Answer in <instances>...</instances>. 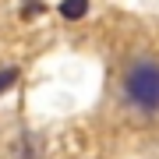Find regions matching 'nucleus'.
<instances>
[{"label": "nucleus", "instance_id": "1", "mask_svg": "<svg viewBox=\"0 0 159 159\" xmlns=\"http://www.w3.org/2000/svg\"><path fill=\"white\" fill-rule=\"evenodd\" d=\"M124 99L145 113L159 110V64L156 60H138L124 74Z\"/></svg>", "mask_w": 159, "mask_h": 159}, {"label": "nucleus", "instance_id": "2", "mask_svg": "<svg viewBox=\"0 0 159 159\" xmlns=\"http://www.w3.org/2000/svg\"><path fill=\"white\" fill-rule=\"evenodd\" d=\"M60 18H67V21H81V18L89 14V0H60Z\"/></svg>", "mask_w": 159, "mask_h": 159}, {"label": "nucleus", "instance_id": "3", "mask_svg": "<svg viewBox=\"0 0 159 159\" xmlns=\"http://www.w3.org/2000/svg\"><path fill=\"white\" fill-rule=\"evenodd\" d=\"M14 81H18V67H0V96L14 89Z\"/></svg>", "mask_w": 159, "mask_h": 159}, {"label": "nucleus", "instance_id": "4", "mask_svg": "<svg viewBox=\"0 0 159 159\" xmlns=\"http://www.w3.org/2000/svg\"><path fill=\"white\" fill-rule=\"evenodd\" d=\"M21 14H25V18H35V14H43V4H39V0H29V4L21 7Z\"/></svg>", "mask_w": 159, "mask_h": 159}, {"label": "nucleus", "instance_id": "5", "mask_svg": "<svg viewBox=\"0 0 159 159\" xmlns=\"http://www.w3.org/2000/svg\"><path fill=\"white\" fill-rule=\"evenodd\" d=\"M14 152H18V159H32V145H29V142H21Z\"/></svg>", "mask_w": 159, "mask_h": 159}]
</instances>
